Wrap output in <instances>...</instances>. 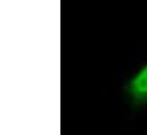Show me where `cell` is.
I'll return each mask as SVG.
<instances>
[{
    "mask_svg": "<svg viewBox=\"0 0 147 135\" xmlns=\"http://www.w3.org/2000/svg\"><path fill=\"white\" fill-rule=\"evenodd\" d=\"M125 93L134 106L147 104V64L129 80L125 85Z\"/></svg>",
    "mask_w": 147,
    "mask_h": 135,
    "instance_id": "obj_1",
    "label": "cell"
}]
</instances>
